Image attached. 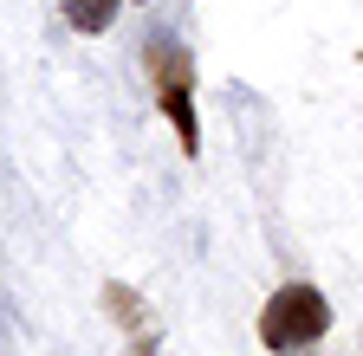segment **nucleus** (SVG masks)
Returning a JSON list of instances; mask_svg holds the SVG:
<instances>
[{
	"instance_id": "3",
	"label": "nucleus",
	"mask_w": 363,
	"mask_h": 356,
	"mask_svg": "<svg viewBox=\"0 0 363 356\" xmlns=\"http://www.w3.org/2000/svg\"><path fill=\"white\" fill-rule=\"evenodd\" d=\"M117 7H123V0H65V20H72L78 33H111Z\"/></svg>"
},
{
	"instance_id": "2",
	"label": "nucleus",
	"mask_w": 363,
	"mask_h": 356,
	"mask_svg": "<svg viewBox=\"0 0 363 356\" xmlns=\"http://www.w3.org/2000/svg\"><path fill=\"white\" fill-rule=\"evenodd\" d=\"M150 78H156V104L162 117L175 123V137H182V156H201V123H195V59L175 46L169 33H150Z\"/></svg>"
},
{
	"instance_id": "1",
	"label": "nucleus",
	"mask_w": 363,
	"mask_h": 356,
	"mask_svg": "<svg viewBox=\"0 0 363 356\" xmlns=\"http://www.w3.org/2000/svg\"><path fill=\"white\" fill-rule=\"evenodd\" d=\"M325 331H331V298L318 292V285H305V279L279 285V292L266 298V311H259V343L279 350V356L311 350Z\"/></svg>"
}]
</instances>
